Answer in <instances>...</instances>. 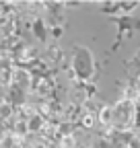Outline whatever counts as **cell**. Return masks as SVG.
<instances>
[{"mask_svg":"<svg viewBox=\"0 0 140 148\" xmlns=\"http://www.w3.org/2000/svg\"><path fill=\"white\" fill-rule=\"evenodd\" d=\"M70 68H72V76L80 82H86L93 78L95 74V60L89 47L76 45L72 49V60H70Z\"/></svg>","mask_w":140,"mask_h":148,"instance_id":"cell-1","label":"cell"},{"mask_svg":"<svg viewBox=\"0 0 140 148\" xmlns=\"http://www.w3.org/2000/svg\"><path fill=\"white\" fill-rule=\"evenodd\" d=\"M136 121V101L130 99H121L113 105V119L111 125L117 132H128L130 127H134Z\"/></svg>","mask_w":140,"mask_h":148,"instance_id":"cell-2","label":"cell"},{"mask_svg":"<svg viewBox=\"0 0 140 148\" xmlns=\"http://www.w3.org/2000/svg\"><path fill=\"white\" fill-rule=\"evenodd\" d=\"M31 82H33V76H31V72H29V70L19 68V66H14V68H12L10 86H16V88H21L23 92H29V90H31Z\"/></svg>","mask_w":140,"mask_h":148,"instance_id":"cell-3","label":"cell"},{"mask_svg":"<svg viewBox=\"0 0 140 148\" xmlns=\"http://www.w3.org/2000/svg\"><path fill=\"white\" fill-rule=\"evenodd\" d=\"M31 25H33L31 29H33V35H35V39H37V41H43V43H45V41L49 39V25H47V23L43 21L41 16H35Z\"/></svg>","mask_w":140,"mask_h":148,"instance_id":"cell-4","label":"cell"},{"mask_svg":"<svg viewBox=\"0 0 140 148\" xmlns=\"http://www.w3.org/2000/svg\"><path fill=\"white\" fill-rule=\"evenodd\" d=\"M0 148H25V138L16 136L12 132H6L0 138Z\"/></svg>","mask_w":140,"mask_h":148,"instance_id":"cell-5","label":"cell"},{"mask_svg":"<svg viewBox=\"0 0 140 148\" xmlns=\"http://www.w3.org/2000/svg\"><path fill=\"white\" fill-rule=\"evenodd\" d=\"M99 123L101 125H111V119H113V107L111 105H103L99 109Z\"/></svg>","mask_w":140,"mask_h":148,"instance_id":"cell-6","label":"cell"},{"mask_svg":"<svg viewBox=\"0 0 140 148\" xmlns=\"http://www.w3.org/2000/svg\"><path fill=\"white\" fill-rule=\"evenodd\" d=\"M10 78H12V66H2L0 68V84L2 86H10Z\"/></svg>","mask_w":140,"mask_h":148,"instance_id":"cell-7","label":"cell"},{"mask_svg":"<svg viewBox=\"0 0 140 148\" xmlns=\"http://www.w3.org/2000/svg\"><path fill=\"white\" fill-rule=\"evenodd\" d=\"M93 121H95L93 113H89V111H86V113L82 115V125H84V127H91V125H93Z\"/></svg>","mask_w":140,"mask_h":148,"instance_id":"cell-8","label":"cell"}]
</instances>
